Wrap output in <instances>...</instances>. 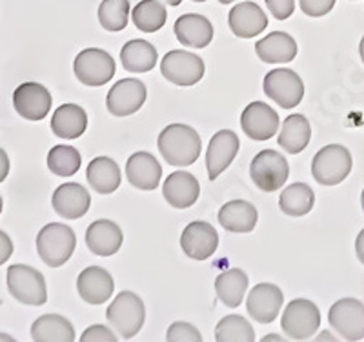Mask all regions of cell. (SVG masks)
Listing matches in <instances>:
<instances>
[{
    "mask_svg": "<svg viewBox=\"0 0 364 342\" xmlns=\"http://www.w3.org/2000/svg\"><path fill=\"white\" fill-rule=\"evenodd\" d=\"M157 146L164 161L175 168L191 166L199 159L203 149L199 133L186 124H171L162 129Z\"/></svg>",
    "mask_w": 364,
    "mask_h": 342,
    "instance_id": "cell-1",
    "label": "cell"
},
{
    "mask_svg": "<svg viewBox=\"0 0 364 342\" xmlns=\"http://www.w3.org/2000/svg\"><path fill=\"white\" fill-rule=\"evenodd\" d=\"M77 246V237L70 226L63 223H51L37 235L38 257L50 268H60L71 259Z\"/></svg>",
    "mask_w": 364,
    "mask_h": 342,
    "instance_id": "cell-2",
    "label": "cell"
},
{
    "mask_svg": "<svg viewBox=\"0 0 364 342\" xmlns=\"http://www.w3.org/2000/svg\"><path fill=\"white\" fill-rule=\"evenodd\" d=\"M106 317L109 326L117 331V337L133 338L144 326V302L133 292H122L106 309Z\"/></svg>",
    "mask_w": 364,
    "mask_h": 342,
    "instance_id": "cell-3",
    "label": "cell"
},
{
    "mask_svg": "<svg viewBox=\"0 0 364 342\" xmlns=\"http://www.w3.org/2000/svg\"><path fill=\"white\" fill-rule=\"evenodd\" d=\"M6 284L15 301L28 306H42L48 301L46 279L38 269L24 264H13L8 268Z\"/></svg>",
    "mask_w": 364,
    "mask_h": 342,
    "instance_id": "cell-4",
    "label": "cell"
},
{
    "mask_svg": "<svg viewBox=\"0 0 364 342\" xmlns=\"http://www.w3.org/2000/svg\"><path fill=\"white\" fill-rule=\"evenodd\" d=\"M352 155L341 144H330L318 149L311 162V175L323 186H337L352 171Z\"/></svg>",
    "mask_w": 364,
    "mask_h": 342,
    "instance_id": "cell-5",
    "label": "cell"
},
{
    "mask_svg": "<svg viewBox=\"0 0 364 342\" xmlns=\"http://www.w3.org/2000/svg\"><path fill=\"white\" fill-rule=\"evenodd\" d=\"M250 175L255 186L262 191H277L281 190L284 182L290 177V166L284 155L273 151V149H264L252 161L250 166Z\"/></svg>",
    "mask_w": 364,
    "mask_h": 342,
    "instance_id": "cell-6",
    "label": "cell"
},
{
    "mask_svg": "<svg viewBox=\"0 0 364 342\" xmlns=\"http://www.w3.org/2000/svg\"><path fill=\"white\" fill-rule=\"evenodd\" d=\"M281 326L284 333L294 341H306L314 337L321 326V311L311 301L295 299L286 306Z\"/></svg>",
    "mask_w": 364,
    "mask_h": 342,
    "instance_id": "cell-7",
    "label": "cell"
},
{
    "mask_svg": "<svg viewBox=\"0 0 364 342\" xmlns=\"http://www.w3.org/2000/svg\"><path fill=\"white\" fill-rule=\"evenodd\" d=\"M161 71L162 77L175 86H193L204 77V60L190 51L173 50L162 58Z\"/></svg>",
    "mask_w": 364,
    "mask_h": 342,
    "instance_id": "cell-8",
    "label": "cell"
},
{
    "mask_svg": "<svg viewBox=\"0 0 364 342\" xmlns=\"http://www.w3.org/2000/svg\"><path fill=\"white\" fill-rule=\"evenodd\" d=\"M73 70L77 79L86 86H104L115 75V60L104 50L87 48L77 55Z\"/></svg>",
    "mask_w": 364,
    "mask_h": 342,
    "instance_id": "cell-9",
    "label": "cell"
},
{
    "mask_svg": "<svg viewBox=\"0 0 364 342\" xmlns=\"http://www.w3.org/2000/svg\"><path fill=\"white\" fill-rule=\"evenodd\" d=\"M264 93L284 109H294L304 97V84L295 71L279 68L264 77Z\"/></svg>",
    "mask_w": 364,
    "mask_h": 342,
    "instance_id": "cell-10",
    "label": "cell"
},
{
    "mask_svg": "<svg viewBox=\"0 0 364 342\" xmlns=\"http://www.w3.org/2000/svg\"><path fill=\"white\" fill-rule=\"evenodd\" d=\"M330 326L346 341L364 338V304L359 299H341L330 308Z\"/></svg>",
    "mask_w": 364,
    "mask_h": 342,
    "instance_id": "cell-11",
    "label": "cell"
},
{
    "mask_svg": "<svg viewBox=\"0 0 364 342\" xmlns=\"http://www.w3.org/2000/svg\"><path fill=\"white\" fill-rule=\"evenodd\" d=\"M148 90L139 79H122L115 82L106 97L108 112L115 117H128L136 113L146 102Z\"/></svg>",
    "mask_w": 364,
    "mask_h": 342,
    "instance_id": "cell-12",
    "label": "cell"
},
{
    "mask_svg": "<svg viewBox=\"0 0 364 342\" xmlns=\"http://www.w3.org/2000/svg\"><path fill=\"white\" fill-rule=\"evenodd\" d=\"M240 126L246 137H250L252 141L264 142L269 141L275 133H277L281 120H279L277 112L269 107L266 102H252L246 106L240 117Z\"/></svg>",
    "mask_w": 364,
    "mask_h": 342,
    "instance_id": "cell-13",
    "label": "cell"
},
{
    "mask_svg": "<svg viewBox=\"0 0 364 342\" xmlns=\"http://www.w3.org/2000/svg\"><path fill=\"white\" fill-rule=\"evenodd\" d=\"M219 233L210 223L195 220L184 228L181 235V247L193 260H206L217 252Z\"/></svg>",
    "mask_w": 364,
    "mask_h": 342,
    "instance_id": "cell-14",
    "label": "cell"
},
{
    "mask_svg": "<svg viewBox=\"0 0 364 342\" xmlns=\"http://www.w3.org/2000/svg\"><path fill=\"white\" fill-rule=\"evenodd\" d=\"M51 93L38 82H24L13 93V106L26 120H42L51 112Z\"/></svg>",
    "mask_w": 364,
    "mask_h": 342,
    "instance_id": "cell-15",
    "label": "cell"
},
{
    "mask_svg": "<svg viewBox=\"0 0 364 342\" xmlns=\"http://www.w3.org/2000/svg\"><path fill=\"white\" fill-rule=\"evenodd\" d=\"M284 295L281 288L269 282H261L250 292L248 301H246V309L248 314L261 324H269L277 319L281 314Z\"/></svg>",
    "mask_w": 364,
    "mask_h": 342,
    "instance_id": "cell-16",
    "label": "cell"
},
{
    "mask_svg": "<svg viewBox=\"0 0 364 342\" xmlns=\"http://www.w3.org/2000/svg\"><path fill=\"white\" fill-rule=\"evenodd\" d=\"M239 137L232 129H223L211 137L206 153V168L210 181H215L223 171L230 168L239 153Z\"/></svg>",
    "mask_w": 364,
    "mask_h": 342,
    "instance_id": "cell-17",
    "label": "cell"
},
{
    "mask_svg": "<svg viewBox=\"0 0 364 342\" xmlns=\"http://www.w3.org/2000/svg\"><path fill=\"white\" fill-rule=\"evenodd\" d=\"M91 206V197L79 182H66L58 186L53 193V210L68 220H77L87 213Z\"/></svg>",
    "mask_w": 364,
    "mask_h": 342,
    "instance_id": "cell-18",
    "label": "cell"
},
{
    "mask_svg": "<svg viewBox=\"0 0 364 342\" xmlns=\"http://www.w3.org/2000/svg\"><path fill=\"white\" fill-rule=\"evenodd\" d=\"M113 289L112 275L100 266H90L77 279V292L87 304H104L113 295Z\"/></svg>",
    "mask_w": 364,
    "mask_h": 342,
    "instance_id": "cell-19",
    "label": "cell"
},
{
    "mask_svg": "<svg viewBox=\"0 0 364 342\" xmlns=\"http://www.w3.org/2000/svg\"><path fill=\"white\" fill-rule=\"evenodd\" d=\"M230 29L239 38H253L261 35L268 26V17L255 2H240L230 11Z\"/></svg>",
    "mask_w": 364,
    "mask_h": 342,
    "instance_id": "cell-20",
    "label": "cell"
},
{
    "mask_svg": "<svg viewBox=\"0 0 364 342\" xmlns=\"http://www.w3.org/2000/svg\"><path fill=\"white\" fill-rule=\"evenodd\" d=\"M122 230L108 219H100L91 223L86 230V244L91 253L97 257H112L122 246Z\"/></svg>",
    "mask_w": 364,
    "mask_h": 342,
    "instance_id": "cell-21",
    "label": "cell"
},
{
    "mask_svg": "<svg viewBox=\"0 0 364 342\" xmlns=\"http://www.w3.org/2000/svg\"><path fill=\"white\" fill-rule=\"evenodd\" d=\"M126 177L129 184L139 190L151 191L161 182L162 168L157 159L148 151H136L128 159L126 164Z\"/></svg>",
    "mask_w": 364,
    "mask_h": 342,
    "instance_id": "cell-22",
    "label": "cell"
},
{
    "mask_svg": "<svg viewBox=\"0 0 364 342\" xmlns=\"http://www.w3.org/2000/svg\"><path fill=\"white\" fill-rule=\"evenodd\" d=\"M162 195L168 204L177 210H186L197 202L200 195L199 181L188 171H175L166 178L162 186Z\"/></svg>",
    "mask_w": 364,
    "mask_h": 342,
    "instance_id": "cell-23",
    "label": "cell"
},
{
    "mask_svg": "<svg viewBox=\"0 0 364 342\" xmlns=\"http://www.w3.org/2000/svg\"><path fill=\"white\" fill-rule=\"evenodd\" d=\"M173 31L177 41L188 48L203 50L213 41V26L206 17L197 15V13H188V15L178 17Z\"/></svg>",
    "mask_w": 364,
    "mask_h": 342,
    "instance_id": "cell-24",
    "label": "cell"
},
{
    "mask_svg": "<svg viewBox=\"0 0 364 342\" xmlns=\"http://www.w3.org/2000/svg\"><path fill=\"white\" fill-rule=\"evenodd\" d=\"M255 51L262 62L286 64L297 57V42L284 31H273L255 44Z\"/></svg>",
    "mask_w": 364,
    "mask_h": 342,
    "instance_id": "cell-25",
    "label": "cell"
},
{
    "mask_svg": "<svg viewBox=\"0 0 364 342\" xmlns=\"http://www.w3.org/2000/svg\"><path fill=\"white\" fill-rule=\"evenodd\" d=\"M257 220H259L257 208L246 201L228 202L219 211L220 226L232 233H250L255 230Z\"/></svg>",
    "mask_w": 364,
    "mask_h": 342,
    "instance_id": "cell-26",
    "label": "cell"
},
{
    "mask_svg": "<svg viewBox=\"0 0 364 342\" xmlns=\"http://www.w3.org/2000/svg\"><path fill=\"white\" fill-rule=\"evenodd\" d=\"M87 128V115L77 104H63L51 117V132L58 139L73 141L79 139Z\"/></svg>",
    "mask_w": 364,
    "mask_h": 342,
    "instance_id": "cell-27",
    "label": "cell"
},
{
    "mask_svg": "<svg viewBox=\"0 0 364 342\" xmlns=\"http://www.w3.org/2000/svg\"><path fill=\"white\" fill-rule=\"evenodd\" d=\"M31 338L37 342H73V324L63 315L46 314L31 326Z\"/></svg>",
    "mask_w": 364,
    "mask_h": 342,
    "instance_id": "cell-28",
    "label": "cell"
},
{
    "mask_svg": "<svg viewBox=\"0 0 364 342\" xmlns=\"http://www.w3.org/2000/svg\"><path fill=\"white\" fill-rule=\"evenodd\" d=\"M86 178L97 193L109 195L117 190L122 181L117 162L109 157H97L87 166Z\"/></svg>",
    "mask_w": 364,
    "mask_h": 342,
    "instance_id": "cell-29",
    "label": "cell"
},
{
    "mask_svg": "<svg viewBox=\"0 0 364 342\" xmlns=\"http://www.w3.org/2000/svg\"><path fill=\"white\" fill-rule=\"evenodd\" d=\"M120 60L124 70L132 73H148L157 64V50L154 44L136 38V41L126 42L124 48L120 50Z\"/></svg>",
    "mask_w": 364,
    "mask_h": 342,
    "instance_id": "cell-30",
    "label": "cell"
},
{
    "mask_svg": "<svg viewBox=\"0 0 364 342\" xmlns=\"http://www.w3.org/2000/svg\"><path fill=\"white\" fill-rule=\"evenodd\" d=\"M248 275L242 269L233 268L223 272L215 281V292L219 301L226 304L228 308H237L245 301L246 289H248Z\"/></svg>",
    "mask_w": 364,
    "mask_h": 342,
    "instance_id": "cell-31",
    "label": "cell"
},
{
    "mask_svg": "<svg viewBox=\"0 0 364 342\" xmlns=\"http://www.w3.org/2000/svg\"><path fill=\"white\" fill-rule=\"evenodd\" d=\"M311 139L310 122L304 115H290L284 120L279 135V146L284 148V151L297 155L302 149H306Z\"/></svg>",
    "mask_w": 364,
    "mask_h": 342,
    "instance_id": "cell-32",
    "label": "cell"
},
{
    "mask_svg": "<svg viewBox=\"0 0 364 342\" xmlns=\"http://www.w3.org/2000/svg\"><path fill=\"white\" fill-rule=\"evenodd\" d=\"M315 206V193L304 182H295L288 186L279 197V208L290 217H302L310 213Z\"/></svg>",
    "mask_w": 364,
    "mask_h": 342,
    "instance_id": "cell-33",
    "label": "cell"
},
{
    "mask_svg": "<svg viewBox=\"0 0 364 342\" xmlns=\"http://www.w3.org/2000/svg\"><path fill=\"white\" fill-rule=\"evenodd\" d=\"M132 18L136 29H141L144 33H155L164 28L168 21V9L159 0H142L133 8Z\"/></svg>",
    "mask_w": 364,
    "mask_h": 342,
    "instance_id": "cell-34",
    "label": "cell"
},
{
    "mask_svg": "<svg viewBox=\"0 0 364 342\" xmlns=\"http://www.w3.org/2000/svg\"><path fill=\"white\" fill-rule=\"evenodd\" d=\"M82 157L73 146H55L48 153V168L58 177H71L80 169Z\"/></svg>",
    "mask_w": 364,
    "mask_h": 342,
    "instance_id": "cell-35",
    "label": "cell"
},
{
    "mask_svg": "<svg viewBox=\"0 0 364 342\" xmlns=\"http://www.w3.org/2000/svg\"><path fill=\"white\" fill-rule=\"evenodd\" d=\"M215 338L219 342H253L255 331L245 317L228 315L217 324Z\"/></svg>",
    "mask_w": 364,
    "mask_h": 342,
    "instance_id": "cell-36",
    "label": "cell"
},
{
    "mask_svg": "<svg viewBox=\"0 0 364 342\" xmlns=\"http://www.w3.org/2000/svg\"><path fill=\"white\" fill-rule=\"evenodd\" d=\"M129 0H102L99 6V22L106 31H122L128 26Z\"/></svg>",
    "mask_w": 364,
    "mask_h": 342,
    "instance_id": "cell-37",
    "label": "cell"
},
{
    "mask_svg": "<svg viewBox=\"0 0 364 342\" xmlns=\"http://www.w3.org/2000/svg\"><path fill=\"white\" fill-rule=\"evenodd\" d=\"M166 338L170 342H200L203 341V335H200V331L197 330L195 326L188 324V322H173V324L168 328Z\"/></svg>",
    "mask_w": 364,
    "mask_h": 342,
    "instance_id": "cell-38",
    "label": "cell"
},
{
    "mask_svg": "<svg viewBox=\"0 0 364 342\" xmlns=\"http://www.w3.org/2000/svg\"><path fill=\"white\" fill-rule=\"evenodd\" d=\"M299 4L304 15L317 18L328 15L336 6V0H299Z\"/></svg>",
    "mask_w": 364,
    "mask_h": 342,
    "instance_id": "cell-39",
    "label": "cell"
},
{
    "mask_svg": "<svg viewBox=\"0 0 364 342\" xmlns=\"http://www.w3.org/2000/svg\"><path fill=\"white\" fill-rule=\"evenodd\" d=\"M80 341L82 342H117L119 341V337H117V333H113L109 328H106V326L102 324H95V326H90L86 331L82 333V337H80Z\"/></svg>",
    "mask_w": 364,
    "mask_h": 342,
    "instance_id": "cell-40",
    "label": "cell"
},
{
    "mask_svg": "<svg viewBox=\"0 0 364 342\" xmlns=\"http://www.w3.org/2000/svg\"><path fill=\"white\" fill-rule=\"evenodd\" d=\"M266 6L277 21L290 18L295 11V0H266Z\"/></svg>",
    "mask_w": 364,
    "mask_h": 342,
    "instance_id": "cell-41",
    "label": "cell"
},
{
    "mask_svg": "<svg viewBox=\"0 0 364 342\" xmlns=\"http://www.w3.org/2000/svg\"><path fill=\"white\" fill-rule=\"evenodd\" d=\"M13 255V242L8 233L0 230V266L8 262L9 257Z\"/></svg>",
    "mask_w": 364,
    "mask_h": 342,
    "instance_id": "cell-42",
    "label": "cell"
},
{
    "mask_svg": "<svg viewBox=\"0 0 364 342\" xmlns=\"http://www.w3.org/2000/svg\"><path fill=\"white\" fill-rule=\"evenodd\" d=\"M9 175V157L4 149L0 148V182H4Z\"/></svg>",
    "mask_w": 364,
    "mask_h": 342,
    "instance_id": "cell-43",
    "label": "cell"
},
{
    "mask_svg": "<svg viewBox=\"0 0 364 342\" xmlns=\"http://www.w3.org/2000/svg\"><path fill=\"white\" fill-rule=\"evenodd\" d=\"M262 341H264V342H268V341H282V337H279V335H266V337L262 338Z\"/></svg>",
    "mask_w": 364,
    "mask_h": 342,
    "instance_id": "cell-44",
    "label": "cell"
},
{
    "mask_svg": "<svg viewBox=\"0 0 364 342\" xmlns=\"http://www.w3.org/2000/svg\"><path fill=\"white\" fill-rule=\"evenodd\" d=\"M166 4H170V6H178L182 2V0H164Z\"/></svg>",
    "mask_w": 364,
    "mask_h": 342,
    "instance_id": "cell-45",
    "label": "cell"
},
{
    "mask_svg": "<svg viewBox=\"0 0 364 342\" xmlns=\"http://www.w3.org/2000/svg\"><path fill=\"white\" fill-rule=\"evenodd\" d=\"M0 341H13V337H9V335H2V333H0Z\"/></svg>",
    "mask_w": 364,
    "mask_h": 342,
    "instance_id": "cell-46",
    "label": "cell"
},
{
    "mask_svg": "<svg viewBox=\"0 0 364 342\" xmlns=\"http://www.w3.org/2000/svg\"><path fill=\"white\" fill-rule=\"evenodd\" d=\"M220 4H232V2H235V0H219Z\"/></svg>",
    "mask_w": 364,
    "mask_h": 342,
    "instance_id": "cell-47",
    "label": "cell"
},
{
    "mask_svg": "<svg viewBox=\"0 0 364 342\" xmlns=\"http://www.w3.org/2000/svg\"><path fill=\"white\" fill-rule=\"evenodd\" d=\"M2 208H4V202H2V197H0V213H2Z\"/></svg>",
    "mask_w": 364,
    "mask_h": 342,
    "instance_id": "cell-48",
    "label": "cell"
},
{
    "mask_svg": "<svg viewBox=\"0 0 364 342\" xmlns=\"http://www.w3.org/2000/svg\"><path fill=\"white\" fill-rule=\"evenodd\" d=\"M193 2H206V0H193Z\"/></svg>",
    "mask_w": 364,
    "mask_h": 342,
    "instance_id": "cell-49",
    "label": "cell"
}]
</instances>
